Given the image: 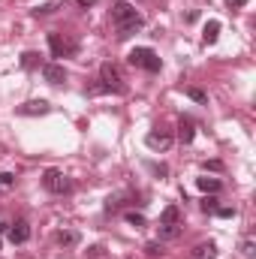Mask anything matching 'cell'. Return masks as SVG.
<instances>
[{
    "mask_svg": "<svg viewBox=\"0 0 256 259\" xmlns=\"http://www.w3.org/2000/svg\"><path fill=\"white\" fill-rule=\"evenodd\" d=\"M112 18H115V27H118V36H121V39H127L136 30L145 27V18H142L130 3H115V6H112Z\"/></svg>",
    "mask_w": 256,
    "mask_h": 259,
    "instance_id": "obj_1",
    "label": "cell"
},
{
    "mask_svg": "<svg viewBox=\"0 0 256 259\" xmlns=\"http://www.w3.org/2000/svg\"><path fill=\"white\" fill-rule=\"evenodd\" d=\"M127 64L136 66V69H148V72H160V66L163 61L157 58V52L154 49H133L127 55Z\"/></svg>",
    "mask_w": 256,
    "mask_h": 259,
    "instance_id": "obj_2",
    "label": "cell"
},
{
    "mask_svg": "<svg viewBox=\"0 0 256 259\" xmlns=\"http://www.w3.org/2000/svg\"><path fill=\"white\" fill-rule=\"evenodd\" d=\"M42 187H46L49 193H58V196H64V193L72 190L69 178H66L61 169H46V172H42Z\"/></svg>",
    "mask_w": 256,
    "mask_h": 259,
    "instance_id": "obj_3",
    "label": "cell"
},
{
    "mask_svg": "<svg viewBox=\"0 0 256 259\" xmlns=\"http://www.w3.org/2000/svg\"><path fill=\"white\" fill-rule=\"evenodd\" d=\"M100 78H103V88H106V91H115V94H124V91H127V84H124V78H121V72H118L115 64L100 66Z\"/></svg>",
    "mask_w": 256,
    "mask_h": 259,
    "instance_id": "obj_4",
    "label": "cell"
},
{
    "mask_svg": "<svg viewBox=\"0 0 256 259\" xmlns=\"http://www.w3.org/2000/svg\"><path fill=\"white\" fill-rule=\"evenodd\" d=\"M49 49H52L55 58H69V55L78 52V42L69 39V36H61V33H49Z\"/></svg>",
    "mask_w": 256,
    "mask_h": 259,
    "instance_id": "obj_5",
    "label": "cell"
},
{
    "mask_svg": "<svg viewBox=\"0 0 256 259\" xmlns=\"http://www.w3.org/2000/svg\"><path fill=\"white\" fill-rule=\"evenodd\" d=\"M42 78H46L49 84H64L66 81V69L61 64H46L42 66Z\"/></svg>",
    "mask_w": 256,
    "mask_h": 259,
    "instance_id": "obj_6",
    "label": "cell"
},
{
    "mask_svg": "<svg viewBox=\"0 0 256 259\" xmlns=\"http://www.w3.org/2000/svg\"><path fill=\"white\" fill-rule=\"evenodd\" d=\"M49 103L46 100H27L24 106H18V115H49Z\"/></svg>",
    "mask_w": 256,
    "mask_h": 259,
    "instance_id": "obj_7",
    "label": "cell"
},
{
    "mask_svg": "<svg viewBox=\"0 0 256 259\" xmlns=\"http://www.w3.org/2000/svg\"><path fill=\"white\" fill-rule=\"evenodd\" d=\"M145 145H148L151 151H166V148L172 145V136H166V133H148V136H145Z\"/></svg>",
    "mask_w": 256,
    "mask_h": 259,
    "instance_id": "obj_8",
    "label": "cell"
},
{
    "mask_svg": "<svg viewBox=\"0 0 256 259\" xmlns=\"http://www.w3.org/2000/svg\"><path fill=\"white\" fill-rule=\"evenodd\" d=\"M27 238H30V226H27L24 220H18V223L9 226V241H12V244H24Z\"/></svg>",
    "mask_w": 256,
    "mask_h": 259,
    "instance_id": "obj_9",
    "label": "cell"
},
{
    "mask_svg": "<svg viewBox=\"0 0 256 259\" xmlns=\"http://www.w3.org/2000/svg\"><path fill=\"white\" fill-rule=\"evenodd\" d=\"M193 259H217V244L214 241H202L193 247Z\"/></svg>",
    "mask_w": 256,
    "mask_h": 259,
    "instance_id": "obj_10",
    "label": "cell"
},
{
    "mask_svg": "<svg viewBox=\"0 0 256 259\" xmlns=\"http://www.w3.org/2000/svg\"><path fill=\"white\" fill-rule=\"evenodd\" d=\"M181 220V211H178V205H169V208H163V214H160V226H175Z\"/></svg>",
    "mask_w": 256,
    "mask_h": 259,
    "instance_id": "obj_11",
    "label": "cell"
},
{
    "mask_svg": "<svg viewBox=\"0 0 256 259\" xmlns=\"http://www.w3.org/2000/svg\"><path fill=\"white\" fill-rule=\"evenodd\" d=\"M178 136H181L184 145H190L193 142V136H196V124H193L190 118H181V124H178Z\"/></svg>",
    "mask_w": 256,
    "mask_h": 259,
    "instance_id": "obj_12",
    "label": "cell"
},
{
    "mask_svg": "<svg viewBox=\"0 0 256 259\" xmlns=\"http://www.w3.org/2000/svg\"><path fill=\"white\" fill-rule=\"evenodd\" d=\"M196 187H199V190H202V193H220V187H223V184H220V181H217V178H196Z\"/></svg>",
    "mask_w": 256,
    "mask_h": 259,
    "instance_id": "obj_13",
    "label": "cell"
},
{
    "mask_svg": "<svg viewBox=\"0 0 256 259\" xmlns=\"http://www.w3.org/2000/svg\"><path fill=\"white\" fill-rule=\"evenodd\" d=\"M217 36H220V21H208L205 30H202V39L211 46V42H217Z\"/></svg>",
    "mask_w": 256,
    "mask_h": 259,
    "instance_id": "obj_14",
    "label": "cell"
},
{
    "mask_svg": "<svg viewBox=\"0 0 256 259\" xmlns=\"http://www.w3.org/2000/svg\"><path fill=\"white\" fill-rule=\"evenodd\" d=\"M181 235V223H175V226H160V241H172V238H178Z\"/></svg>",
    "mask_w": 256,
    "mask_h": 259,
    "instance_id": "obj_15",
    "label": "cell"
},
{
    "mask_svg": "<svg viewBox=\"0 0 256 259\" xmlns=\"http://www.w3.org/2000/svg\"><path fill=\"white\" fill-rule=\"evenodd\" d=\"M187 97L196 100V103H208V94H205V91H199V88H187Z\"/></svg>",
    "mask_w": 256,
    "mask_h": 259,
    "instance_id": "obj_16",
    "label": "cell"
},
{
    "mask_svg": "<svg viewBox=\"0 0 256 259\" xmlns=\"http://www.w3.org/2000/svg\"><path fill=\"white\" fill-rule=\"evenodd\" d=\"M58 241L66 244V247H72V244H78V235H75V232H61V235H58Z\"/></svg>",
    "mask_w": 256,
    "mask_h": 259,
    "instance_id": "obj_17",
    "label": "cell"
},
{
    "mask_svg": "<svg viewBox=\"0 0 256 259\" xmlns=\"http://www.w3.org/2000/svg\"><path fill=\"white\" fill-rule=\"evenodd\" d=\"M36 64H39V55H33V52H27V55L21 58V66H24V69H33Z\"/></svg>",
    "mask_w": 256,
    "mask_h": 259,
    "instance_id": "obj_18",
    "label": "cell"
},
{
    "mask_svg": "<svg viewBox=\"0 0 256 259\" xmlns=\"http://www.w3.org/2000/svg\"><path fill=\"white\" fill-rule=\"evenodd\" d=\"M127 223L139 229V226H145V217H142V214H136V211H127Z\"/></svg>",
    "mask_w": 256,
    "mask_h": 259,
    "instance_id": "obj_19",
    "label": "cell"
},
{
    "mask_svg": "<svg viewBox=\"0 0 256 259\" xmlns=\"http://www.w3.org/2000/svg\"><path fill=\"white\" fill-rule=\"evenodd\" d=\"M103 253H106V247H100V244H94V247H88V256H91V259H100Z\"/></svg>",
    "mask_w": 256,
    "mask_h": 259,
    "instance_id": "obj_20",
    "label": "cell"
},
{
    "mask_svg": "<svg viewBox=\"0 0 256 259\" xmlns=\"http://www.w3.org/2000/svg\"><path fill=\"white\" fill-rule=\"evenodd\" d=\"M148 169H151V172H154V175H169V169H166V166H163V163H151V166H148Z\"/></svg>",
    "mask_w": 256,
    "mask_h": 259,
    "instance_id": "obj_21",
    "label": "cell"
},
{
    "mask_svg": "<svg viewBox=\"0 0 256 259\" xmlns=\"http://www.w3.org/2000/svg\"><path fill=\"white\" fill-rule=\"evenodd\" d=\"M214 214H217V217H223V220H229V217H235V208H217Z\"/></svg>",
    "mask_w": 256,
    "mask_h": 259,
    "instance_id": "obj_22",
    "label": "cell"
},
{
    "mask_svg": "<svg viewBox=\"0 0 256 259\" xmlns=\"http://www.w3.org/2000/svg\"><path fill=\"white\" fill-rule=\"evenodd\" d=\"M241 253H244V256H253V253H256L253 241H244V244H241Z\"/></svg>",
    "mask_w": 256,
    "mask_h": 259,
    "instance_id": "obj_23",
    "label": "cell"
},
{
    "mask_svg": "<svg viewBox=\"0 0 256 259\" xmlns=\"http://www.w3.org/2000/svg\"><path fill=\"white\" fill-rule=\"evenodd\" d=\"M202 208H205V211H217V199H214V196H211V199H205V202H202Z\"/></svg>",
    "mask_w": 256,
    "mask_h": 259,
    "instance_id": "obj_24",
    "label": "cell"
},
{
    "mask_svg": "<svg viewBox=\"0 0 256 259\" xmlns=\"http://www.w3.org/2000/svg\"><path fill=\"white\" fill-rule=\"evenodd\" d=\"M145 250H148V253H151V256H157V253H163V247H160V244H157V241H151V244H148V247H145Z\"/></svg>",
    "mask_w": 256,
    "mask_h": 259,
    "instance_id": "obj_25",
    "label": "cell"
},
{
    "mask_svg": "<svg viewBox=\"0 0 256 259\" xmlns=\"http://www.w3.org/2000/svg\"><path fill=\"white\" fill-rule=\"evenodd\" d=\"M0 184H6V187L15 184V175H12V172H3V175H0Z\"/></svg>",
    "mask_w": 256,
    "mask_h": 259,
    "instance_id": "obj_26",
    "label": "cell"
},
{
    "mask_svg": "<svg viewBox=\"0 0 256 259\" xmlns=\"http://www.w3.org/2000/svg\"><path fill=\"white\" fill-rule=\"evenodd\" d=\"M226 6H229V9H244L247 0H226Z\"/></svg>",
    "mask_w": 256,
    "mask_h": 259,
    "instance_id": "obj_27",
    "label": "cell"
},
{
    "mask_svg": "<svg viewBox=\"0 0 256 259\" xmlns=\"http://www.w3.org/2000/svg\"><path fill=\"white\" fill-rule=\"evenodd\" d=\"M205 169H214V172H220V169H223V166H220V163H217V160H211V163H205Z\"/></svg>",
    "mask_w": 256,
    "mask_h": 259,
    "instance_id": "obj_28",
    "label": "cell"
},
{
    "mask_svg": "<svg viewBox=\"0 0 256 259\" xmlns=\"http://www.w3.org/2000/svg\"><path fill=\"white\" fill-rule=\"evenodd\" d=\"M78 6H97V0H75Z\"/></svg>",
    "mask_w": 256,
    "mask_h": 259,
    "instance_id": "obj_29",
    "label": "cell"
}]
</instances>
